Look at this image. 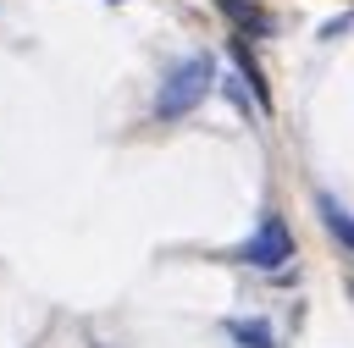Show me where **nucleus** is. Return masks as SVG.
<instances>
[{"instance_id":"f257e3e1","label":"nucleus","mask_w":354,"mask_h":348,"mask_svg":"<svg viewBox=\"0 0 354 348\" xmlns=\"http://www.w3.org/2000/svg\"><path fill=\"white\" fill-rule=\"evenodd\" d=\"M210 88H216V61H210V55H183V61L160 77V88H155V116H160V122L188 116Z\"/></svg>"},{"instance_id":"f03ea898","label":"nucleus","mask_w":354,"mask_h":348,"mask_svg":"<svg viewBox=\"0 0 354 348\" xmlns=\"http://www.w3.org/2000/svg\"><path fill=\"white\" fill-rule=\"evenodd\" d=\"M232 260H238V265H254V271H282V265L293 260V232H288V221H282V215H266V221L254 226V238H243V243L232 249Z\"/></svg>"},{"instance_id":"7ed1b4c3","label":"nucleus","mask_w":354,"mask_h":348,"mask_svg":"<svg viewBox=\"0 0 354 348\" xmlns=\"http://www.w3.org/2000/svg\"><path fill=\"white\" fill-rule=\"evenodd\" d=\"M227 337H232L238 348H277V331H271V320H260V315H232V320H227Z\"/></svg>"},{"instance_id":"20e7f679","label":"nucleus","mask_w":354,"mask_h":348,"mask_svg":"<svg viewBox=\"0 0 354 348\" xmlns=\"http://www.w3.org/2000/svg\"><path fill=\"white\" fill-rule=\"evenodd\" d=\"M216 11H221L238 33H271V17H266L254 0H216Z\"/></svg>"},{"instance_id":"39448f33","label":"nucleus","mask_w":354,"mask_h":348,"mask_svg":"<svg viewBox=\"0 0 354 348\" xmlns=\"http://www.w3.org/2000/svg\"><path fill=\"white\" fill-rule=\"evenodd\" d=\"M315 210H321L326 232H332V238H337V243H343V249L354 254V215H348V210H343V204H337L332 193H315Z\"/></svg>"},{"instance_id":"423d86ee","label":"nucleus","mask_w":354,"mask_h":348,"mask_svg":"<svg viewBox=\"0 0 354 348\" xmlns=\"http://www.w3.org/2000/svg\"><path fill=\"white\" fill-rule=\"evenodd\" d=\"M232 61H238V72H243V77H249V88H254V105H260V110H271V88H266L260 61L249 55V44H243V39H232Z\"/></svg>"}]
</instances>
